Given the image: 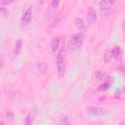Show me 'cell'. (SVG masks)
Returning <instances> with one entry per match:
<instances>
[{"label":"cell","mask_w":125,"mask_h":125,"mask_svg":"<svg viewBox=\"0 0 125 125\" xmlns=\"http://www.w3.org/2000/svg\"><path fill=\"white\" fill-rule=\"evenodd\" d=\"M57 69H58V75L60 78H62L64 75L65 72V56H64V50L63 46H62L61 50L59 51V54L57 55Z\"/></svg>","instance_id":"6da1fadb"},{"label":"cell","mask_w":125,"mask_h":125,"mask_svg":"<svg viewBox=\"0 0 125 125\" xmlns=\"http://www.w3.org/2000/svg\"><path fill=\"white\" fill-rule=\"evenodd\" d=\"M83 39H84V36H83V34L81 32H78V33L73 34L71 36L69 42H68V49L70 51H74V50L78 49L82 45Z\"/></svg>","instance_id":"7a4b0ae2"},{"label":"cell","mask_w":125,"mask_h":125,"mask_svg":"<svg viewBox=\"0 0 125 125\" xmlns=\"http://www.w3.org/2000/svg\"><path fill=\"white\" fill-rule=\"evenodd\" d=\"M86 112L89 115H93V116H104L106 114V110L104 108L98 106H88L86 108Z\"/></svg>","instance_id":"3957f363"},{"label":"cell","mask_w":125,"mask_h":125,"mask_svg":"<svg viewBox=\"0 0 125 125\" xmlns=\"http://www.w3.org/2000/svg\"><path fill=\"white\" fill-rule=\"evenodd\" d=\"M87 21L90 24H94L97 21V12L94 8L89 7L88 9V15H87Z\"/></svg>","instance_id":"277c9868"},{"label":"cell","mask_w":125,"mask_h":125,"mask_svg":"<svg viewBox=\"0 0 125 125\" xmlns=\"http://www.w3.org/2000/svg\"><path fill=\"white\" fill-rule=\"evenodd\" d=\"M31 20H32V7H29L24 12V14L21 18V23L22 24H28Z\"/></svg>","instance_id":"5b68a950"},{"label":"cell","mask_w":125,"mask_h":125,"mask_svg":"<svg viewBox=\"0 0 125 125\" xmlns=\"http://www.w3.org/2000/svg\"><path fill=\"white\" fill-rule=\"evenodd\" d=\"M111 53H112V57L116 60H120L122 58V52L119 46H114L113 49L111 50Z\"/></svg>","instance_id":"8992f818"},{"label":"cell","mask_w":125,"mask_h":125,"mask_svg":"<svg viewBox=\"0 0 125 125\" xmlns=\"http://www.w3.org/2000/svg\"><path fill=\"white\" fill-rule=\"evenodd\" d=\"M114 3H115V1H102L99 3V5H100L101 10L105 11V10H108L110 8V6L113 5Z\"/></svg>","instance_id":"52a82bcc"},{"label":"cell","mask_w":125,"mask_h":125,"mask_svg":"<svg viewBox=\"0 0 125 125\" xmlns=\"http://www.w3.org/2000/svg\"><path fill=\"white\" fill-rule=\"evenodd\" d=\"M60 45V38L59 37H53L51 39V49L53 52H56Z\"/></svg>","instance_id":"ba28073f"},{"label":"cell","mask_w":125,"mask_h":125,"mask_svg":"<svg viewBox=\"0 0 125 125\" xmlns=\"http://www.w3.org/2000/svg\"><path fill=\"white\" fill-rule=\"evenodd\" d=\"M60 20H61V17H60V15H57V16H55V17L53 18L52 21L49 23V30H52L53 28H55V27L58 25V23H59Z\"/></svg>","instance_id":"9c48e42d"},{"label":"cell","mask_w":125,"mask_h":125,"mask_svg":"<svg viewBox=\"0 0 125 125\" xmlns=\"http://www.w3.org/2000/svg\"><path fill=\"white\" fill-rule=\"evenodd\" d=\"M21 47H22V41L21 39H19L17 42H16V45H15V50H14V55L17 57L21 51Z\"/></svg>","instance_id":"30bf717a"},{"label":"cell","mask_w":125,"mask_h":125,"mask_svg":"<svg viewBox=\"0 0 125 125\" xmlns=\"http://www.w3.org/2000/svg\"><path fill=\"white\" fill-rule=\"evenodd\" d=\"M114 97H115V98H118V99L124 98V97H125V86L119 88L118 90H116L115 93H114Z\"/></svg>","instance_id":"8fae6325"},{"label":"cell","mask_w":125,"mask_h":125,"mask_svg":"<svg viewBox=\"0 0 125 125\" xmlns=\"http://www.w3.org/2000/svg\"><path fill=\"white\" fill-rule=\"evenodd\" d=\"M75 26H76L79 30H82V29L85 27V22H84V21H83L81 18L75 19Z\"/></svg>","instance_id":"7c38bea8"},{"label":"cell","mask_w":125,"mask_h":125,"mask_svg":"<svg viewBox=\"0 0 125 125\" xmlns=\"http://www.w3.org/2000/svg\"><path fill=\"white\" fill-rule=\"evenodd\" d=\"M38 68H39V71L41 74H45L47 72V69H48V64L46 62H41L38 65Z\"/></svg>","instance_id":"4fadbf2b"},{"label":"cell","mask_w":125,"mask_h":125,"mask_svg":"<svg viewBox=\"0 0 125 125\" xmlns=\"http://www.w3.org/2000/svg\"><path fill=\"white\" fill-rule=\"evenodd\" d=\"M112 58H113V57H112L111 51H106L105 54H104V61L105 63H108V62L111 61Z\"/></svg>","instance_id":"5bb4252c"},{"label":"cell","mask_w":125,"mask_h":125,"mask_svg":"<svg viewBox=\"0 0 125 125\" xmlns=\"http://www.w3.org/2000/svg\"><path fill=\"white\" fill-rule=\"evenodd\" d=\"M109 87H110V83H109V80L107 79V80L102 85V87L99 88V90H101V91H104V90H107Z\"/></svg>","instance_id":"9a60e30c"},{"label":"cell","mask_w":125,"mask_h":125,"mask_svg":"<svg viewBox=\"0 0 125 125\" xmlns=\"http://www.w3.org/2000/svg\"><path fill=\"white\" fill-rule=\"evenodd\" d=\"M33 122V115L31 113H29L26 117H25V125H31Z\"/></svg>","instance_id":"2e32d148"},{"label":"cell","mask_w":125,"mask_h":125,"mask_svg":"<svg viewBox=\"0 0 125 125\" xmlns=\"http://www.w3.org/2000/svg\"><path fill=\"white\" fill-rule=\"evenodd\" d=\"M104 73L101 71V70H98V71H96V73H95V77H96V79L97 80H99V81H101V80H103L104 79Z\"/></svg>","instance_id":"e0dca14e"},{"label":"cell","mask_w":125,"mask_h":125,"mask_svg":"<svg viewBox=\"0 0 125 125\" xmlns=\"http://www.w3.org/2000/svg\"><path fill=\"white\" fill-rule=\"evenodd\" d=\"M59 125H69V122H68V117H67L66 115H63Z\"/></svg>","instance_id":"ac0fdd59"},{"label":"cell","mask_w":125,"mask_h":125,"mask_svg":"<svg viewBox=\"0 0 125 125\" xmlns=\"http://www.w3.org/2000/svg\"><path fill=\"white\" fill-rule=\"evenodd\" d=\"M119 70H120L123 74H125V62H124L120 63V65H119Z\"/></svg>","instance_id":"d6986e66"},{"label":"cell","mask_w":125,"mask_h":125,"mask_svg":"<svg viewBox=\"0 0 125 125\" xmlns=\"http://www.w3.org/2000/svg\"><path fill=\"white\" fill-rule=\"evenodd\" d=\"M59 4H60V2H59V1H52L50 5H51V7H52V8H57Z\"/></svg>","instance_id":"ffe728a7"},{"label":"cell","mask_w":125,"mask_h":125,"mask_svg":"<svg viewBox=\"0 0 125 125\" xmlns=\"http://www.w3.org/2000/svg\"><path fill=\"white\" fill-rule=\"evenodd\" d=\"M7 14H8V11H6V9H5V8L2 6V7H1V16L5 17Z\"/></svg>","instance_id":"44dd1931"},{"label":"cell","mask_w":125,"mask_h":125,"mask_svg":"<svg viewBox=\"0 0 125 125\" xmlns=\"http://www.w3.org/2000/svg\"><path fill=\"white\" fill-rule=\"evenodd\" d=\"M10 3H12V1H5V0H2V1H1V5H2V6L8 5V4H10Z\"/></svg>","instance_id":"7402d4cb"},{"label":"cell","mask_w":125,"mask_h":125,"mask_svg":"<svg viewBox=\"0 0 125 125\" xmlns=\"http://www.w3.org/2000/svg\"><path fill=\"white\" fill-rule=\"evenodd\" d=\"M122 30H123V32H125V21H123V23H122Z\"/></svg>","instance_id":"603a6c76"},{"label":"cell","mask_w":125,"mask_h":125,"mask_svg":"<svg viewBox=\"0 0 125 125\" xmlns=\"http://www.w3.org/2000/svg\"><path fill=\"white\" fill-rule=\"evenodd\" d=\"M119 125H125V121H124V120H121V121L119 122Z\"/></svg>","instance_id":"cb8c5ba5"},{"label":"cell","mask_w":125,"mask_h":125,"mask_svg":"<svg viewBox=\"0 0 125 125\" xmlns=\"http://www.w3.org/2000/svg\"><path fill=\"white\" fill-rule=\"evenodd\" d=\"M0 125H5V124H4V122H3V120L1 121V123H0Z\"/></svg>","instance_id":"d4e9b609"}]
</instances>
